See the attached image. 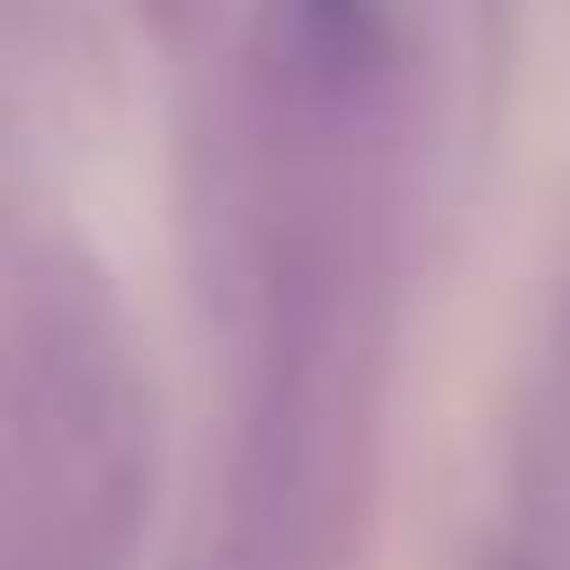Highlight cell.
<instances>
[{
	"instance_id": "6da1fadb",
	"label": "cell",
	"mask_w": 570,
	"mask_h": 570,
	"mask_svg": "<svg viewBox=\"0 0 570 570\" xmlns=\"http://www.w3.org/2000/svg\"><path fill=\"white\" fill-rule=\"evenodd\" d=\"M160 490V392L89 258L0 303V570H125Z\"/></svg>"
},
{
	"instance_id": "7a4b0ae2",
	"label": "cell",
	"mask_w": 570,
	"mask_h": 570,
	"mask_svg": "<svg viewBox=\"0 0 570 570\" xmlns=\"http://www.w3.org/2000/svg\"><path fill=\"white\" fill-rule=\"evenodd\" d=\"M490 570H570V374L561 365L543 383H525V401H517Z\"/></svg>"
},
{
	"instance_id": "3957f363",
	"label": "cell",
	"mask_w": 570,
	"mask_h": 570,
	"mask_svg": "<svg viewBox=\"0 0 570 570\" xmlns=\"http://www.w3.org/2000/svg\"><path fill=\"white\" fill-rule=\"evenodd\" d=\"M134 9H142V18L160 27V36H187V27L205 18V0H134Z\"/></svg>"
}]
</instances>
